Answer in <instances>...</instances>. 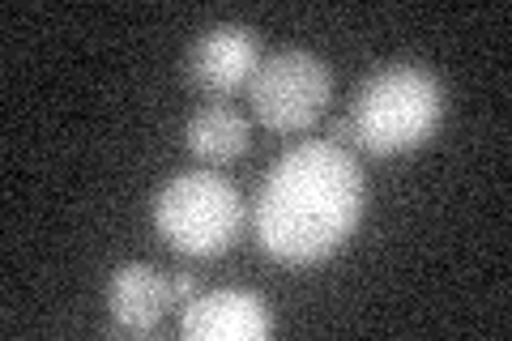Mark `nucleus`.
Masks as SVG:
<instances>
[{"mask_svg":"<svg viewBox=\"0 0 512 341\" xmlns=\"http://www.w3.org/2000/svg\"><path fill=\"white\" fill-rule=\"evenodd\" d=\"M363 218V171L338 141H303L269 167L256 197V239L282 265L325 261Z\"/></svg>","mask_w":512,"mask_h":341,"instance_id":"obj_1","label":"nucleus"},{"mask_svg":"<svg viewBox=\"0 0 512 341\" xmlns=\"http://www.w3.org/2000/svg\"><path fill=\"white\" fill-rule=\"evenodd\" d=\"M444 116V90L419 64H384L363 81L346 111V133L367 154H406Z\"/></svg>","mask_w":512,"mask_h":341,"instance_id":"obj_2","label":"nucleus"},{"mask_svg":"<svg viewBox=\"0 0 512 341\" xmlns=\"http://www.w3.org/2000/svg\"><path fill=\"white\" fill-rule=\"evenodd\" d=\"M239 222H244V201L218 171H184L154 197L158 235L184 256L227 252L239 235Z\"/></svg>","mask_w":512,"mask_h":341,"instance_id":"obj_3","label":"nucleus"},{"mask_svg":"<svg viewBox=\"0 0 512 341\" xmlns=\"http://www.w3.org/2000/svg\"><path fill=\"white\" fill-rule=\"evenodd\" d=\"M329 94H333L329 64L312 52H303V47H282V52L265 56L248 81L256 120L274 128V133H303V128H312L325 116Z\"/></svg>","mask_w":512,"mask_h":341,"instance_id":"obj_4","label":"nucleus"},{"mask_svg":"<svg viewBox=\"0 0 512 341\" xmlns=\"http://www.w3.org/2000/svg\"><path fill=\"white\" fill-rule=\"evenodd\" d=\"M256 30L222 22L210 26L205 35L188 47L184 56V73L197 90H205L210 99H227L239 86H248L256 73Z\"/></svg>","mask_w":512,"mask_h":341,"instance_id":"obj_5","label":"nucleus"},{"mask_svg":"<svg viewBox=\"0 0 512 341\" xmlns=\"http://www.w3.org/2000/svg\"><path fill=\"white\" fill-rule=\"evenodd\" d=\"M274 329V316L252 290H205L184 303L180 333L188 341H261Z\"/></svg>","mask_w":512,"mask_h":341,"instance_id":"obj_6","label":"nucleus"},{"mask_svg":"<svg viewBox=\"0 0 512 341\" xmlns=\"http://www.w3.org/2000/svg\"><path fill=\"white\" fill-rule=\"evenodd\" d=\"M107 307H111V333L146 337L158 329L171 303V278L154 265H120L107 282Z\"/></svg>","mask_w":512,"mask_h":341,"instance_id":"obj_7","label":"nucleus"},{"mask_svg":"<svg viewBox=\"0 0 512 341\" xmlns=\"http://www.w3.org/2000/svg\"><path fill=\"white\" fill-rule=\"evenodd\" d=\"M184 145L201 162H235L248 150V120L231 103H205L184 124Z\"/></svg>","mask_w":512,"mask_h":341,"instance_id":"obj_8","label":"nucleus"},{"mask_svg":"<svg viewBox=\"0 0 512 341\" xmlns=\"http://www.w3.org/2000/svg\"><path fill=\"white\" fill-rule=\"evenodd\" d=\"M171 278V303H188V299H197L201 295V286H197V273H188V269H180V273H167Z\"/></svg>","mask_w":512,"mask_h":341,"instance_id":"obj_9","label":"nucleus"}]
</instances>
